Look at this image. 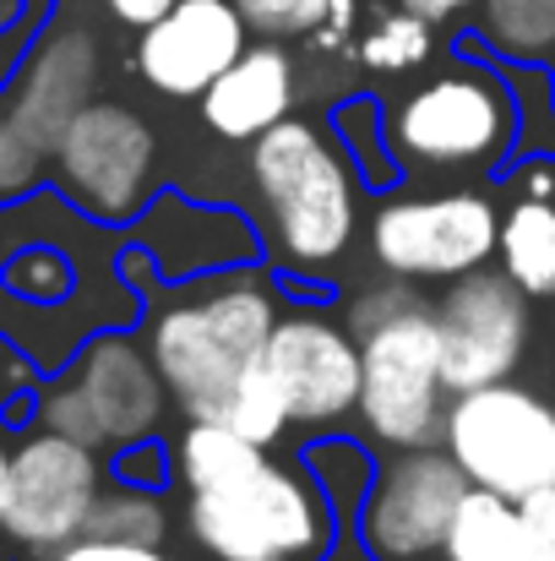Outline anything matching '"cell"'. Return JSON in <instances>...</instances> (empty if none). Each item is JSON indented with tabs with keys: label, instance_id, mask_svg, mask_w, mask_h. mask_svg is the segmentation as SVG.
I'll list each match as a JSON object with an SVG mask.
<instances>
[{
	"label": "cell",
	"instance_id": "25",
	"mask_svg": "<svg viewBox=\"0 0 555 561\" xmlns=\"http://www.w3.org/2000/svg\"><path fill=\"white\" fill-rule=\"evenodd\" d=\"M414 306H419V295L408 289V278L375 284L366 295H355V306H349V333L366 339V333H375L381 322H392V317H403V311H414Z\"/></svg>",
	"mask_w": 555,
	"mask_h": 561
},
{
	"label": "cell",
	"instance_id": "24",
	"mask_svg": "<svg viewBox=\"0 0 555 561\" xmlns=\"http://www.w3.org/2000/svg\"><path fill=\"white\" fill-rule=\"evenodd\" d=\"M44 170H49V153H38L22 137V126L5 115V104H0V207L33 196L38 181H44Z\"/></svg>",
	"mask_w": 555,
	"mask_h": 561
},
{
	"label": "cell",
	"instance_id": "6",
	"mask_svg": "<svg viewBox=\"0 0 555 561\" xmlns=\"http://www.w3.org/2000/svg\"><path fill=\"white\" fill-rule=\"evenodd\" d=\"M512 137L518 104L490 66H452L392 110V153L408 170H490Z\"/></svg>",
	"mask_w": 555,
	"mask_h": 561
},
{
	"label": "cell",
	"instance_id": "12",
	"mask_svg": "<svg viewBox=\"0 0 555 561\" xmlns=\"http://www.w3.org/2000/svg\"><path fill=\"white\" fill-rule=\"evenodd\" d=\"M441 328V366L447 392H474L490 381H512L523 350H529V295L507 273H463L436 300Z\"/></svg>",
	"mask_w": 555,
	"mask_h": 561
},
{
	"label": "cell",
	"instance_id": "11",
	"mask_svg": "<svg viewBox=\"0 0 555 561\" xmlns=\"http://www.w3.org/2000/svg\"><path fill=\"white\" fill-rule=\"evenodd\" d=\"M501 213L479 191L397 196L370 218V256L392 278H463L496 256Z\"/></svg>",
	"mask_w": 555,
	"mask_h": 561
},
{
	"label": "cell",
	"instance_id": "13",
	"mask_svg": "<svg viewBox=\"0 0 555 561\" xmlns=\"http://www.w3.org/2000/svg\"><path fill=\"white\" fill-rule=\"evenodd\" d=\"M267 371L289 403V425L322 431L338 425L349 409H360V381H366L360 339L322 311L278 317L267 339Z\"/></svg>",
	"mask_w": 555,
	"mask_h": 561
},
{
	"label": "cell",
	"instance_id": "4",
	"mask_svg": "<svg viewBox=\"0 0 555 561\" xmlns=\"http://www.w3.org/2000/svg\"><path fill=\"white\" fill-rule=\"evenodd\" d=\"M170 387L148 355V339H131L120 328H99L55 381L33 398V425L60 431L93 453L153 442L164 425Z\"/></svg>",
	"mask_w": 555,
	"mask_h": 561
},
{
	"label": "cell",
	"instance_id": "20",
	"mask_svg": "<svg viewBox=\"0 0 555 561\" xmlns=\"http://www.w3.org/2000/svg\"><path fill=\"white\" fill-rule=\"evenodd\" d=\"M479 38L507 60H551L555 55V0H479Z\"/></svg>",
	"mask_w": 555,
	"mask_h": 561
},
{
	"label": "cell",
	"instance_id": "17",
	"mask_svg": "<svg viewBox=\"0 0 555 561\" xmlns=\"http://www.w3.org/2000/svg\"><path fill=\"white\" fill-rule=\"evenodd\" d=\"M496 256H501V273L529 300L555 295V202H545V196H518L501 213Z\"/></svg>",
	"mask_w": 555,
	"mask_h": 561
},
{
	"label": "cell",
	"instance_id": "23",
	"mask_svg": "<svg viewBox=\"0 0 555 561\" xmlns=\"http://www.w3.org/2000/svg\"><path fill=\"white\" fill-rule=\"evenodd\" d=\"M245 27L256 38L289 44V38H316L333 16V0H234Z\"/></svg>",
	"mask_w": 555,
	"mask_h": 561
},
{
	"label": "cell",
	"instance_id": "21",
	"mask_svg": "<svg viewBox=\"0 0 555 561\" xmlns=\"http://www.w3.org/2000/svg\"><path fill=\"white\" fill-rule=\"evenodd\" d=\"M88 535L120 540V546H164V535H170L164 496L148 485H104V496L88 518Z\"/></svg>",
	"mask_w": 555,
	"mask_h": 561
},
{
	"label": "cell",
	"instance_id": "34",
	"mask_svg": "<svg viewBox=\"0 0 555 561\" xmlns=\"http://www.w3.org/2000/svg\"><path fill=\"white\" fill-rule=\"evenodd\" d=\"M5 360H11V355H0V392H11V376H5Z\"/></svg>",
	"mask_w": 555,
	"mask_h": 561
},
{
	"label": "cell",
	"instance_id": "1",
	"mask_svg": "<svg viewBox=\"0 0 555 561\" xmlns=\"http://www.w3.org/2000/svg\"><path fill=\"white\" fill-rule=\"evenodd\" d=\"M278 328V295L262 273H207L148 317V355L170 398L190 420L223 425L245 376L267 360Z\"/></svg>",
	"mask_w": 555,
	"mask_h": 561
},
{
	"label": "cell",
	"instance_id": "28",
	"mask_svg": "<svg viewBox=\"0 0 555 561\" xmlns=\"http://www.w3.org/2000/svg\"><path fill=\"white\" fill-rule=\"evenodd\" d=\"M518 513H523V529H529L534 561H555V491H540V496L518 502Z\"/></svg>",
	"mask_w": 555,
	"mask_h": 561
},
{
	"label": "cell",
	"instance_id": "22",
	"mask_svg": "<svg viewBox=\"0 0 555 561\" xmlns=\"http://www.w3.org/2000/svg\"><path fill=\"white\" fill-rule=\"evenodd\" d=\"M430 27L436 22H425V16H414V11L397 5V11L375 16V27L360 38V60H366L370 71H414V66L430 60V44H436Z\"/></svg>",
	"mask_w": 555,
	"mask_h": 561
},
{
	"label": "cell",
	"instance_id": "7",
	"mask_svg": "<svg viewBox=\"0 0 555 561\" xmlns=\"http://www.w3.org/2000/svg\"><path fill=\"white\" fill-rule=\"evenodd\" d=\"M360 420L381 447H430L447 420V366L436 311L414 306L360 339Z\"/></svg>",
	"mask_w": 555,
	"mask_h": 561
},
{
	"label": "cell",
	"instance_id": "33",
	"mask_svg": "<svg viewBox=\"0 0 555 561\" xmlns=\"http://www.w3.org/2000/svg\"><path fill=\"white\" fill-rule=\"evenodd\" d=\"M11 442H5V431H0V507H5V491H11Z\"/></svg>",
	"mask_w": 555,
	"mask_h": 561
},
{
	"label": "cell",
	"instance_id": "14",
	"mask_svg": "<svg viewBox=\"0 0 555 561\" xmlns=\"http://www.w3.org/2000/svg\"><path fill=\"white\" fill-rule=\"evenodd\" d=\"M93 88H99V38L82 22L60 16V22H38L0 104L38 153H55L66 126L93 104Z\"/></svg>",
	"mask_w": 555,
	"mask_h": 561
},
{
	"label": "cell",
	"instance_id": "18",
	"mask_svg": "<svg viewBox=\"0 0 555 561\" xmlns=\"http://www.w3.org/2000/svg\"><path fill=\"white\" fill-rule=\"evenodd\" d=\"M441 561H534V546H529V529H523L518 502L474 485L463 496L458 518H452V535H447Z\"/></svg>",
	"mask_w": 555,
	"mask_h": 561
},
{
	"label": "cell",
	"instance_id": "26",
	"mask_svg": "<svg viewBox=\"0 0 555 561\" xmlns=\"http://www.w3.org/2000/svg\"><path fill=\"white\" fill-rule=\"evenodd\" d=\"M164 469H170V458H164V447H159V442L115 447V480H120V485H148V491H159Z\"/></svg>",
	"mask_w": 555,
	"mask_h": 561
},
{
	"label": "cell",
	"instance_id": "31",
	"mask_svg": "<svg viewBox=\"0 0 555 561\" xmlns=\"http://www.w3.org/2000/svg\"><path fill=\"white\" fill-rule=\"evenodd\" d=\"M523 196H545V202H551V196H555V170H551V164H545V159L523 170Z\"/></svg>",
	"mask_w": 555,
	"mask_h": 561
},
{
	"label": "cell",
	"instance_id": "2",
	"mask_svg": "<svg viewBox=\"0 0 555 561\" xmlns=\"http://www.w3.org/2000/svg\"><path fill=\"white\" fill-rule=\"evenodd\" d=\"M251 186L267 213L273 251L294 273H327L360 218V181L349 148L316 121H278L251 142Z\"/></svg>",
	"mask_w": 555,
	"mask_h": 561
},
{
	"label": "cell",
	"instance_id": "16",
	"mask_svg": "<svg viewBox=\"0 0 555 561\" xmlns=\"http://www.w3.org/2000/svg\"><path fill=\"white\" fill-rule=\"evenodd\" d=\"M300 99V71L294 55L273 38H256L207 93H201V121L207 131L229 137V142H256L267 137L278 121L294 115Z\"/></svg>",
	"mask_w": 555,
	"mask_h": 561
},
{
	"label": "cell",
	"instance_id": "30",
	"mask_svg": "<svg viewBox=\"0 0 555 561\" xmlns=\"http://www.w3.org/2000/svg\"><path fill=\"white\" fill-rule=\"evenodd\" d=\"M397 5L414 11V16H425V22H452V16L479 11V0H397Z\"/></svg>",
	"mask_w": 555,
	"mask_h": 561
},
{
	"label": "cell",
	"instance_id": "32",
	"mask_svg": "<svg viewBox=\"0 0 555 561\" xmlns=\"http://www.w3.org/2000/svg\"><path fill=\"white\" fill-rule=\"evenodd\" d=\"M27 11H44V0H0V33H5V27H16Z\"/></svg>",
	"mask_w": 555,
	"mask_h": 561
},
{
	"label": "cell",
	"instance_id": "9",
	"mask_svg": "<svg viewBox=\"0 0 555 561\" xmlns=\"http://www.w3.org/2000/svg\"><path fill=\"white\" fill-rule=\"evenodd\" d=\"M104 463L93 447L33 425L11 453V491L0 507V535L22 551H66L88 535L104 496Z\"/></svg>",
	"mask_w": 555,
	"mask_h": 561
},
{
	"label": "cell",
	"instance_id": "3",
	"mask_svg": "<svg viewBox=\"0 0 555 561\" xmlns=\"http://www.w3.org/2000/svg\"><path fill=\"white\" fill-rule=\"evenodd\" d=\"M185 524L218 561H322L333 546V502L322 480L273 458L218 491H190Z\"/></svg>",
	"mask_w": 555,
	"mask_h": 561
},
{
	"label": "cell",
	"instance_id": "5",
	"mask_svg": "<svg viewBox=\"0 0 555 561\" xmlns=\"http://www.w3.org/2000/svg\"><path fill=\"white\" fill-rule=\"evenodd\" d=\"M441 442L479 491L507 502L555 491V403L523 381L452 392Z\"/></svg>",
	"mask_w": 555,
	"mask_h": 561
},
{
	"label": "cell",
	"instance_id": "19",
	"mask_svg": "<svg viewBox=\"0 0 555 561\" xmlns=\"http://www.w3.org/2000/svg\"><path fill=\"white\" fill-rule=\"evenodd\" d=\"M256 463H267V447H256L251 436L212 425V420H190L181 447H175V469L190 491H218V485L251 474Z\"/></svg>",
	"mask_w": 555,
	"mask_h": 561
},
{
	"label": "cell",
	"instance_id": "8",
	"mask_svg": "<svg viewBox=\"0 0 555 561\" xmlns=\"http://www.w3.org/2000/svg\"><path fill=\"white\" fill-rule=\"evenodd\" d=\"M55 186L66 202L99 224H131L148 207L153 170H159V137L153 126L115 99H93L49 153Z\"/></svg>",
	"mask_w": 555,
	"mask_h": 561
},
{
	"label": "cell",
	"instance_id": "10",
	"mask_svg": "<svg viewBox=\"0 0 555 561\" xmlns=\"http://www.w3.org/2000/svg\"><path fill=\"white\" fill-rule=\"evenodd\" d=\"M474 480L441 447H403L381 463L360 502V546L370 561H436Z\"/></svg>",
	"mask_w": 555,
	"mask_h": 561
},
{
	"label": "cell",
	"instance_id": "29",
	"mask_svg": "<svg viewBox=\"0 0 555 561\" xmlns=\"http://www.w3.org/2000/svg\"><path fill=\"white\" fill-rule=\"evenodd\" d=\"M99 5H104L115 22H126V27L142 33V27H153V22H159L170 5H181V0H99Z\"/></svg>",
	"mask_w": 555,
	"mask_h": 561
},
{
	"label": "cell",
	"instance_id": "15",
	"mask_svg": "<svg viewBox=\"0 0 555 561\" xmlns=\"http://www.w3.org/2000/svg\"><path fill=\"white\" fill-rule=\"evenodd\" d=\"M251 27L234 0H181L137 38V71L164 99H201L240 55Z\"/></svg>",
	"mask_w": 555,
	"mask_h": 561
},
{
	"label": "cell",
	"instance_id": "27",
	"mask_svg": "<svg viewBox=\"0 0 555 561\" xmlns=\"http://www.w3.org/2000/svg\"><path fill=\"white\" fill-rule=\"evenodd\" d=\"M55 561H170L159 546H120V540H71L66 551H55Z\"/></svg>",
	"mask_w": 555,
	"mask_h": 561
}]
</instances>
